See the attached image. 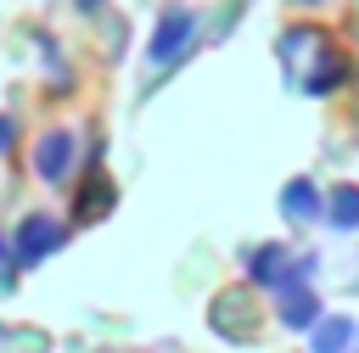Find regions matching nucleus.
I'll return each instance as SVG.
<instances>
[]
</instances>
